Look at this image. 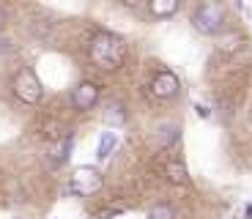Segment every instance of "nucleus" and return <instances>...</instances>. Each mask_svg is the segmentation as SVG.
<instances>
[{
	"mask_svg": "<svg viewBox=\"0 0 252 219\" xmlns=\"http://www.w3.org/2000/svg\"><path fill=\"white\" fill-rule=\"evenodd\" d=\"M151 94L157 96V99H176V96L181 94V80H178V74L170 69L157 71L154 80H151Z\"/></svg>",
	"mask_w": 252,
	"mask_h": 219,
	"instance_id": "5",
	"label": "nucleus"
},
{
	"mask_svg": "<svg viewBox=\"0 0 252 219\" xmlns=\"http://www.w3.org/2000/svg\"><path fill=\"white\" fill-rule=\"evenodd\" d=\"M11 91H14V96H17L22 104H28V107L38 104V101L44 99V85H41L38 74L31 69V66H22V69L14 74Z\"/></svg>",
	"mask_w": 252,
	"mask_h": 219,
	"instance_id": "3",
	"label": "nucleus"
},
{
	"mask_svg": "<svg viewBox=\"0 0 252 219\" xmlns=\"http://www.w3.org/2000/svg\"><path fill=\"white\" fill-rule=\"evenodd\" d=\"M164 178H167V184H173V187H187L189 184V173H187V167H184V162H178V159H173V162L164 167Z\"/></svg>",
	"mask_w": 252,
	"mask_h": 219,
	"instance_id": "10",
	"label": "nucleus"
},
{
	"mask_svg": "<svg viewBox=\"0 0 252 219\" xmlns=\"http://www.w3.org/2000/svg\"><path fill=\"white\" fill-rule=\"evenodd\" d=\"M178 134H181L178 124L162 121V124H157V129L151 131V137H148V148H151V151H167L178 140Z\"/></svg>",
	"mask_w": 252,
	"mask_h": 219,
	"instance_id": "6",
	"label": "nucleus"
},
{
	"mask_svg": "<svg viewBox=\"0 0 252 219\" xmlns=\"http://www.w3.org/2000/svg\"><path fill=\"white\" fill-rule=\"evenodd\" d=\"M239 47H241V36H239V33H230V36H225V38H222V44H220L222 52H236Z\"/></svg>",
	"mask_w": 252,
	"mask_h": 219,
	"instance_id": "14",
	"label": "nucleus"
},
{
	"mask_svg": "<svg viewBox=\"0 0 252 219\" xmlns=\"http://www.w3.org/2000/svg\"><path fill=\"white\" fill-rule=\"evenodd\" d=\"M148 219H176V208L167 203H157L148 208Z\"/></svg>",
	"mask_w": 252,
	"mask_h": 219,
	"instance_id": "13",
	"label": "nucleus"
},
{
	"mask_svg": "<svg viewBox=\"0 0 252 219\" xmlns=\"http://www.w3.org/2000/svg\"><path fill=\"white\" fill-rule=\"evenodd\" d=\"M121 3H124V6H137L140 0H121Z\"/></svg>",
	"mask_w": 252,
	"mask_h": 219,
	"instance_id": "18",
	"label": "nucleus"
},
{
	"mask_svg": "<svg viewBox=\"0 0 252 219\" xmlns=\"http://www.w3.org/2000/svg\"><path fill=\"white\" fill-rule=\"evenodd\" d=\"M69 151H71V137L66 134V137L55 140V145L50 148V162L52 164H66L69 162Z\"/></svg>",
	"mask_w": 252,
	"mask_h": 219,
	"instance_id": "11",
	"label": "nucleus"
},
{
	"mask_svg": "<svg viewBox=\"0 0 252 219\" xmlns=\"http://www.w3.org/2000/svg\"><path fill=\"white\" fill-rule=\"evenodd\" d=\"M6 22H8V14H6V8L0 6V31H3V28H6Z\"/></svg>",
	"mask_w": 252,
	"mask_h": 219,
	"instance_id": "16",
	"label": "nucleus"
},
{
	"mask_svg": "<svg viewBox=\"0 0 252 219\" xmlns=\"http://www.w3.org/2000/svg\"><path fill=\"white\" fill-rule=\"evenodd\" d=\"M69 189L77 194V197H91L101 189V173L94 167V164H82L71 173Z\"/></svg>",
	"mask_w": 252,
	"mask_h": 219,
	"instance_id": "4",
	"label": "nucleus"
},
{
	"mask_svg": "<svg viewBox=\"0 0 252 219\" xmlns=\"http://www.w3.org/2000/svg\"><path fill=\"white\" fill-rule=\"evenodd\" d=\"M244 217H247V219H252V203H247V208H244Z\"/></svg>",
	"mask_w": 252,
	"mask_h": 219,
	"instance_id": "17",
	"label": "nucleus"
},
{
	"mask_svg": "<svg viewBox=\"0 0 252 219\" xmlns=\"http://www.w3.org/2000/svg\"><path fill=\"white\" fill-rule=\"evenodd\" d=\"M195 110H197V115H200V118H208V115H211V110H208L206 104H197Z\"/></svg>",
	"mask_w": 252,
	"mask_h": 219,
	"instance_id": "15",
	"label": "nucleus"
},
{
	"mask_svg": "<svg viewBox=\"0 0 252 219\" xmlns=\"http://www.w3.org/2000/svg\"><path fill=\"white\" fill-rule=\"evenodd\" d=\"M181 8V0H148V14L154 19H170Z\"/></svg>",
	"mask_w": 252,
	"mask_h": 219,
	"instance_id": "8",
	"label": "nucleus"
},
{
	"mask_svg": "<svg viewBox=\"0 0 252 219\" xmlns=\"http://www.w3.org/2000/svg\"><path fill=\"white\" fill-rule=\"evenodd\" d=\"M250 121H252V113H250Z\"/></svg>",
	"mask_w": 252,
	"mask_h": 219,
	"instance_id": "19",
	"label": "nucleus"
},
{
	"mask_svg": "<svg viewBox=\"0 0 252 219\" xmlns=\"http://www.w3.org/2000/svg\"><path fill=\"white\" fill-rule=\"evenodd\" d=\"M225 19H227V11L222 0H200L195 14H192V25L203 36H220L225 31Z\"/></svg>",
	"mask_w": 252,
	"mask_h": 219,
	"instance_id": "2",
	"label": "nucleus"
},
{
	"mask_svg": "<svg viewBox=\"0 0 252 219\" xmlns=\"http://www.w3.org/2000/svg\"><path fill=\"white\" fill-rule=\"evenodd\" d=\"M115 148H118V134H115L113 129L101 131L99 145H96V159H99V162H104V159H110V156L115 154Z\"/></svg>",
	"mask_w": 252,
	"mask_h": 219,
	"instance_id": "9",
	"label": "nucleus"
},
{
	"mask_svg": "<svg viewBox=\"0 0 252 219\" xmlns=\"http://www.w3.org/2000/svg\"><path fill=\"white\" fill-rule=\"evenodd\" d=\"M126 118H129V115H126V110H124V104H121V101H110V104L104 107V121H107V124L124 126Z\"/></svg>",
	"mask_w": 252,
	"mask_h": 219,
	"instance_id": "12",
	"label": "nucleus"
},
{
	"mask_svg": "<svg viewBox=\"0 0 252 219\" xmlns=\"http://www.w3.org/2000/svg\"><path fill=\"white\" fill-rule=\"evenodd\" d=\"M71 104H74V110H80V113L94 110V107L99 104V85H96V82H80V85L71 91Z\"/></svg>",
	"mask_w": 252,
	"mask_h": 219,
	"instance_id": "7",
	"label": "nucleus"
},
{
	"mask_svg": "<svg viewBox=\"0 0 252 219\" xmlns=\"http://www.w3.org/2000/svg\"><path fill=\"white\" fill-rule=\"evenodd\" d=\"M91 61L101 71H118L126 61V41L118 33H96L91 41Z\"/></svg>",
	"mask_w": 252,
	"mask_h": 219,
	"instance_id": "1",
	"label": "nucleus"
}]
</instances>
